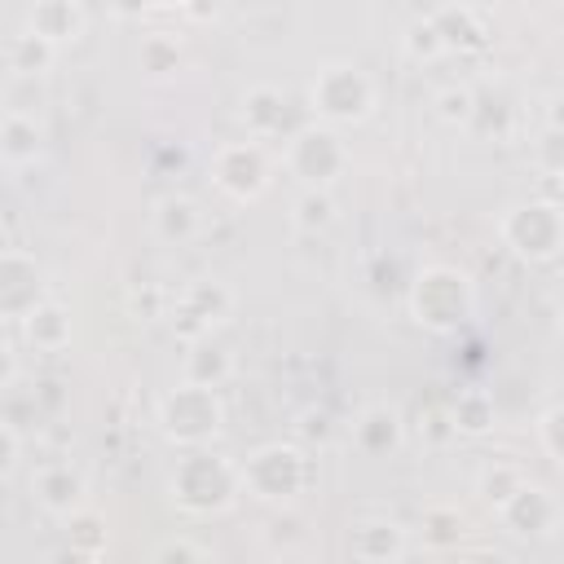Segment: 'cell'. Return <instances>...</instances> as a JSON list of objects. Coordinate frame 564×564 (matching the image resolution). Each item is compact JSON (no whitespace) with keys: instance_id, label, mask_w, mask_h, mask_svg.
Wrapping results in <instances>:
<instances>
[{"instance_id":"cell-1","label":"cell","mask_w":564,"mask_h":564,"mask_svg":"<svg viewBox=\"0 0 564 564\" xmlns=\"http://www.w3.org/2000/svg\"><path fill=\"white\" fill-rule=\"evenodd\" d=\"M476 313V286L454 264H427L410 286V317L427 330H458Z\"/></svg>"},{"instance_id":"cell-2","label":"cell","mask_w":564,"mask_h":564,"mask_svg":"<svg viewBox=\"0 0 564 564\" xmlns=\"http://www.w3.org/2000/svg\"><path fill=\"white\" fill-rule=\"evenodd\" d=\"M238 463L229 458H216V454H185L172 471V502L189 516H212V511H225L234 498H238Z\"/></svg>"},{"instance_id":"cell-3","label":"cell","mask_w":564,"mask_h":564,"mask_svg":"<svg viewBox=\"0 0 564 564\" xmlns=\"http://www.w3.org/2000/svg\"><path fill=\"white\" fill-rule=\"evenodd\" d=\"M308 106L313 115L330 123H361L375 110V79L352 62H326L308 79Z\"/></svg>"},{"instance_id":"cell-4","label":"cell","mask_w":564,"mask_h":564,"mask_svg":"<svg viewBox=\"0 0 564 564\" xmlns=\"http://www.w3.org/2000/svg\"><path fill=\"white\" fill-rule=\"evenodd\" d=\"M282 163L286 172L304 185V189H330V181L348 167V145L335 128L326 123H304L286 137L282 145Z\"/></svg>"},{"instance_id":"cell-5","label":"cell","mask_w":564,"mask_h":564,"mask_svg":"<svg viewBox=\"0 0 564 564\" xmlns=\"http://www.w3.org/2000/svg\"><path fill=\"white\" fill-rule=\"evenodd\" d=\"M238 485L260 502H291L308 485V458L295 445H260L247 463H238Z\"/></svg>"},{"instance_id":"cell-6","label":"cell","mask_w":564,"mask_h":564,"mask_svg":"<svg viewBox=\"0 0 564 564\" xmlns=\"http://www.w3.org/2000/svg\"><path fill=\"white\" fill-rule=\"evenodd\" d=\"M159 427H163V436L176 441V445H207V441L225 427V405H220L216 388L181 383L176 392L163 397V405H159Z\"/></svg>"},{"instance_id":"cell-7","label":"cell","mask_w":564,"mask_h":564,"mask_svg":"<svg viewBox=\"0 0 564 564\" xmlns=\"http://www.w3.org/2000/svg\"><path fill=\"white\" fill-rule=\"evenodd\" d=\"M212 176L229 198L256 203L273 181V159H269V150L260 141H229V145L216 150Z\"/></svg>"},{"instance_id":"cell-8","label":"cell","mask_w":564,"mask_h":564,"mask_svg":"<svg viewBox=\"0 0 564 564\" xmlns=\"http://www.w3.org/2000/svg\"><path fill=\"white\" fill-rule=\"evenodd\" d=\"M502 238L524 260H555L560 251V207L555 203H520L502 216Z\"/></svg>"},{"instance_id":"cell-9","label":"cell","mask_w":564,"mask_h":564,"mask_svg":"<svg viewBox=\"0 0 564 564\" xmlns=\"http://www.w3.org/2000/svg\"><path fill=\"white\" fill-rule=\"evenodd\" d=\"M229 308H234V295H229L220 282H194V286L176 291L167 317H172V326H176L189 344H198V339L212 335V326H220V322L229 317Z\"/></svg>"},{"instance_id":"cell-10","label":"cell","mask_w":564,"mask_h":564,"mask_svg":"<svg viewBox=\"0 0 564 564\" xmlns=\"http://www.w3.org/2000/svg\"><path fill=\"white\" fill-rule=\"evenodd\" d=\"M44 300V269L26 251H0V322H26Z\"/></svg>"},{"instance_id":"cell-11","label":"cell","mask_w":564,"mask_h":564,"mask_svg":"<svg viewBox=\"0 0 564 564\" xmlns=\"http://www.w3.org/2000/svg\"><path fill=\"white\" fill-rule=\"evenodd\" d=\"M348 551L361 564H397L405 551V529L392 516H357L348 524Z\"/></svg>"},{"instance_id":"cell-12","label":"cell","mask_w":564,"mask_h":564,"mask_svg":"<svg viewBox=\"0 0 564 564\" xmlns=\"http://www.w3.org/2000/svg\"><path fill=\"white\" fill-rule=\"evenodd\" d=\"M498 516H502V524H507L511 533H520V538H542V533L555 529L560 507H555V498H551L542 485H529V480H524V485L498 507Z\"/></svg>"},{"instance_id":"cell-13","label":"cell","mask_w":564,"mask_h":564,"mask_svg":"<svg viewBox=\"0 0 564 564\" xmlns=\"http://www.w3.org/2000/svg\"><path fill=\"white\" fill-rule=\"evenodd\" d=\"M31 489H35V498H40V507L53 511V516H75V511H84V494H88L79 467H70V463H44V467L31 476Z\"/></svg>"},{"instance_id":"cell-14","label":"cell","mask_w":564,"mask_h":564,"mask_svg":"<svg viewBox=\"0 0 564 564\" xmlns=\"http://www.w3.org/2000/svg\"><path fill=\"white\" fill-rule=\"evenodd\" d=\"M427 22H432V31H436V40H441L445 53H449V48H485V44H489V26H485L480 9H471V4L432 9Z\"/></svg>"},{"instance_id":"cell-15","label":"cell","mask_w":564,"mask_h":564,"mask_svg":"<svg viewBox=\"0 0 564 564\" xmlns=\"http://www.w3.org/2000/svg\"><path fill=\"white\" fill-rule=\"evenodd\" d=\"M401 436H405V423H401V414H397L392 405H366V410L357 414V423H352V441H357V449L370 454V458L392 454V449L401 445Z\"/></svg>"},{"instance_id":"cell-16","label":"cell","mask_w":564,"mask_h":564,"mask_svg":"<svg viewBox=\"0 0 564 564\" xmlns=\"http://www.w3.org/2000/svg\"><path fill=\"white\" fill-rule=\"evenodd\" d=\"M88 26V13L79 4H66V0H53V4H35L31 18H26V31H35L40 40H48L53 48L62 44H75Z\"/></svg>"},{"instance_id":"cell-17","label":"cell","mask_w":564,"mask_h":564,"mask_svg":"<svg viewBox=\"0 0 564 564\" xmlns=\"http://www.w3.org/2000/svg\"><path fill=\"white\" fill-rule=\"evenodd\" d=\"M40 150H44L40 123L26 110H4L0 115V159L13 163V167H26V163L40 159Z\"/></svg>"},{"instance_id":"cell-18","label":"cell","mask_w":564,"mask_h":564,"mask_svg":"<svg viewBox=\"0 0 564 564\" xmlns=\"http://www.w3.org/2000/svg\"><path fill=\"white\" fill-rule=\"evenodd\" d=\"M198 225H203V216H198L194 198H185V194H167L154 207V234L163 242H189L198 234Z\"/></svg>"},{"instance_id":"cell-19","label":"cell","mask_w":564,"mask_h":564,"mask_svg":"<svg viewBox=\"0 0 564 564\" xmlns=\"http://www.w3.org/2000/svg\"><path fill=\"white\" fill-rule=\"evenodd\" d=\"M22 326H26V339H31L35 348H44V352H57V348L70 344V317H66V308L53 304V300H44L40 308H31V317H26Z\"/></svg>"},{"instance_id":"cell-20","label":"cell","mask_w":564,"mask_h":564,"mask_svg":"<svg viewBox=\"0 0 564 564\" xmlns=\"http://www.w3.org/2000/svg\"><path fill=\"white\" fill-rule=\"evenodd\" d=\"M53 57H57V48H53L48 40H40L35 31H22V35L9 40V66H13V75H22V79L44 75V70L53 66Z\"/></svg>"},{"instance_id":"cell-21","label":"cell","mask_w":564,"mask_h":564,"mask_svg":"<svg viewBox=\"0 0 564 564\" xmlns=\"http://www.w3.org/2000/svg\"><path fill=\"white\" fill-rule=\"evenodd\" d=\"M141 70H150V75H167V70H176L181 66V40L172 35V31H150L145 40H141Z\"/></svg>"},{"instance_id":"cell-22","label":"cell","mask_w":564,"mask_h":564,"mask_svg":"<svg viewBox=\"0 0 564 564\" xmlns=\"http://www.w3.org/2000/svg\"><path fill=\"white\" fill-rule=\"evenodd\" d=\"M463 538V511L458 507H427L423 511V542L427 546H458Z\"/></svg>"},{"instance_id":"cell-23","label":"cell","mask_w":564,"mask_h":564,"mask_svg":"<svg viewBox=\"0 0 564 564\" xmlns=\"http://www.w3.org/2000/svg\"><path fill=\"white\" fill-rule=\"evenodd\" d=\"M449 427L454 432H485L489 423H494V405H489V397H480V392H463L458 401H454V410H449Z\"/></svg>"},{"instance_id":"cell-24","label":"cell","mask_w":564,"mask_h":564,"mask_svg":"<svg viewBox=\"0 0 564 564\" xmlns=\"http://www.w3.org/2000/svg\"><path fill=\"white\" fill-rule=\"evenodd\" d=\"M520 485H524V471H520L516 463H489V467L480 471V494H485L494 507H502Z\"/></svg>"},{"instance_id":"cell-25","label":"cell","mask_w":564,"mask_h":564,"mask_svg":"<svg viewBox=\"0 0 564 564\" xmlns=\"http://www.w3.org/2000/svg\"><path fill=\"white\" fill-rule=\"evenodd\" d=\"M300 229H326L330 220H335V203H330V194L326 189H304L300 198H295V216H291Z\"/></svg>"},{"instance_id":"cell-26","label":"cell","mask_w":564,"mask_h":564,"mask_svg":"<svg viewBox=\"0 0 564 564\" xmlns=\"http://www.w3.org/2000/svg\"><path fill=\"white\" fill-rule=\"evenodd\" d=\"M154 564H212V560H207V551H203L198 542H189V538H167V542H159Z\"/></svg>"},{"instance_id":"cell-27","label":"cell","mask_w":564,"mask_h":564,"mask_svg":"<svg viewBox=\"0 0 564 564\" xmlns=\"http://www.w3.org/2000/svg\"><path fill=\"white\" fill-rule=\"evenodd\" d=\"M405 48H410V57H436V53H445L427 18H419V22H410V35H405Z\"/></svg>"},{"instance_id":"cell-28","label":"cell","mask_w":564,"mask_h":564,"mask_svg":"<svg viewBox=\"0 0 564 564\" xmlns=\"http://www.w3.org/2000/svg\"><path fill=\"white\" fill-rule=\"evenodd\" d=\"M441 115H445L449 123H467V119L476 115L471 93H467V88H445V93H441Z\"/></svg>"},{"instance_id":"cell-29","label":"cell","mask_w":564,"mask_h":564,"mask_svg":"<svg viewBox=\"0 0 564 564\" xmlns=\"http://www.w3.org/2000/svg\"><path fill=\"white\" fill-rule=\"evenodd\" d=\"M538 432H542L546 458H551V463H560V441H555V432H560V405H546V414L538 419Z\"/></svg>"},{"instance_id":"cell-30","label":"cell","mask_w":564,"mask_h":564,"mask_svg":"<svg viewBox=\"0 0 564 564\" xmlns=\"http://www.w3.org/2000/svg\"><path fill=\"white\" fill-rule=\"evenodd\" d=\"M13 458H18V436H13V432L0 423V476L13 467Z\"/></svg>"},{"instance_id":"cell-31","label":"cell","mask_w":564,"mask_h":564,"mask_svg":"<svg viewBox=\"0 0 564 564\" xmlns=\"http://www.w3.org/2000/svg\"><path fill=\"white\" fill-rule=\"evenodd\" d=\"M48 564H97V555L75 551V546H62V551H53V555H48Z\"/></svg>"},{"instance_id":"cell-32","label":"cell","mask_w":564,"mask_h":564,"mask_svg":"<svg viewBox=\"0 0 564 564\" xmlns=\"http://www.w3.org/2000/svg\"><path fill=\"white\" fill-rule=\"evenodd\" d=\"M13 375H18V352L0 339V388H4V383H13Z\"/></svg>"},{"instance_id":"cell-33","label":"cell","mask_w":564,"mask_h":564,"mask_svg":"<svg viewBox=\"0 0 564 564\" xmlns=\"http://www.w3.org/2000/svg\"><path fill=\"white\" fill-rule=\"evenodd\" d=\"M463 564H507V560H502L498 551H471V555H467Z\"/></svg>"},{"instance_id":"cell-34","label":"cell","mask_w":564,"mask_h":564,"mask_svg":"<svg viewBox=\"0 0 564 564\" xmlns=\"http://www.w3.org/2000/svg\"><path fill=\"white\" fill-rule=\"evenodd\" d=\"M0 115H4V110H0Z\"/></svg>"}]
</instances>
